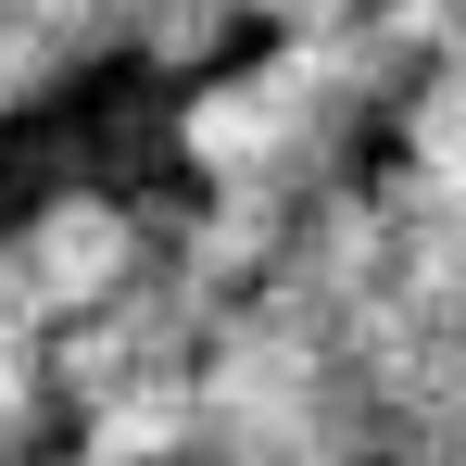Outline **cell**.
Returning <instances> with one entry per match:
<instances>
[{
  "instance_id": "obj_1",
  "label": "cell",
  "mask_w": 466,
  "mask_h": 466,
  "mask_svg": "<svg viewBox=\"0 0 466 466\" xmlns=\"http://www.w3.org/2000/svg\"><path fill=\"white\" fill-rule=\"evenodd\" d=\"M127 265H139V239H127L114 202H51V215H38V290H51V303H101Z\"/></svg>"
}]
</instances>
